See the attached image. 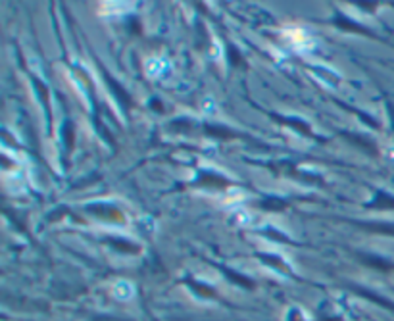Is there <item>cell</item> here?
I'll return each mask as SVG.
<instances>
[{"instance_id":"6da1fadb","label":"cell","mask_w":394,"mask_h":321,"mask_svg":"<svg viewBox=\"0 0 394 321\" xmlns=\"http://www.w3.org/2000/svg\"><path fill=\"white\" fill-rule=\"evenodd\" d=\"M281 39L294 52H310L315 49V39L302 27H284L281 31Z\"/></svg>"},{"instance_id":"7a4b0ae2","label":"cell","mask_w":394,"mask_h":321,"mask_svg":"<svg viewBox=\"0 0 394 321\" xmlns=\"http://www.w3.org/2000/svg\"><path fill=\"white\" fill-rule=\"evenodd\" d=\"M142 70L148 79H164V77H167V73L171 72V64L164 56H150L144 60Z\"/></svg>"},{"instance_id":"3957f363","label":"cell","mask_w":394,"mask_h":321,"mask_svg":"<svg viewBox=\"0 0 394 321\" xmlns=\"http://www.w3.org/2000/svg\"><path fill=\"white\" fill-rule=\"evenodd\" d=\"M246 200H248V193H246L245 189H240V187H231L221 196V204L231 210L240 208Z\"/></svg>"},{"instance_id":"277c9868","label":"cell","mask_w":394,"mask_h":321,"mask_svg":"<svg viewBox=\"0 0 394 321\" xmlns=\"http://www.w3.org/2000/svg\"><path fill=\"white\" fill-rule=\"evenodd\" d=\"M133 8V2H104L100 6V14L102 16H123Z\"/></svg>"},{"instance_id":"5b68a950","label":"cell","mask_w":394,"mask_h":321,"mask_svg":"<svg viewBox=\"0 0 394 321\" xmlns=\"http://www.w3.org/2000/svg\"><path fill=\"white\" fill-rule=\"evenodd\" d=\"M229 223L236 227H250L254 223V214L245 208H235L229 216Z\"/></svg>"},{"instance_id":"8992f818","label":"cell","mask_w":394,"mask_h":321,"mask_svg":"<svg viewBox=\"0 0 394 321\" xmlns=\"http://www.w3.org/2000/svg\"><path fill=\"white\" fill-rule=\"evenodd\" d=\"M114 296L118 300H131L135 296V287L133 283L125 281V279H119L116 285H114Z\"/></svg>"},{"instance_id":"52a82bcc","label":"cell","mask_w":394,"mask_h":321,"mask_svg":"<svg viewBox=\"0 0 394 321\" xmlns=\"http://www.w3.org/2000/svg\"><path fill=\"white\" fill-rule=\"evenodd\" d=\"M200 110L204 116H213V113H217V102H215V98L213 97H204L200 100Z\"/></svg>"},{"instance_id":"ba28073f","label":"cell","mask_w":394,"mask_h":321,"mask_svg":"<svg viewBox=\"0 0 394 321\" xmlns=\"http://www.w3.org/2000/svg\"><path fill=\"white\" fill-rule=\"evenodd\" d=\"M212 56L215 58V60H221V56H223V50H221L220 40H213V44H212Z\"/></svg>"},{"instance_id":"9c48e42d","label":"cell","mask_w":394,"mask_h":321,"mask_svg":"<svg viewBox=\"0 0 394 321\" xmlns=\"http://www.w3.org/2000/svg\"><path fill=\"white\" fill-rule=\"evenodd\" d=\"M386 156H388V158H390V160H394V146H390V148H388V150H386Z\"/></svg>"}]
</instances>
